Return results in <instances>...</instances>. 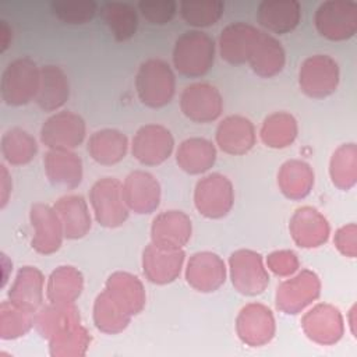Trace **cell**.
Masks as SVG:
<instances>
[{
  "label": "cell",
  "instance_id": "7bdbcfd3",
  "mask_svg": "<svg viewBox=\"0 0 357 357\" xmlns=\"http://www.w3.org/2000/svg\"><path fill=\"white\" fill-rule=\"evenodd\" d=\"M137 7L148 22L165 25L176 15L178 3L174 0H141Z\"/></svg>",
  "mask_w": 357,
  "mask_h": 357
},
{
  "label": "cell",
  "instance_id": "3957f363",
  "mask_svg": "<svg viewBox=\"0 0 357 357\" xmlns=\"http://www.w3.org/2000/svg\"><path fill=\"white\" fill-rule=\"evenodd\" d=\"M40 81V67L29 59L20 57L7 64L0 79V95L10 106H22L35 100Z\"/></svg>",
  "mask_w": 357,
  "mask_h": 357
},
{
  "label": "cell",
  "instance_id": "44dd1931",
  "mask_svg": "<svg viewBox=\"0 0 357 357\" xmlns=\"http://www.w3.org/2000/svg\"><path fill=\"white\" fill-rule=\"evenodd\" d=\"M294 243L301 248H315L326 243L331 227L326 218L312 206L296 209L289 222Z\"/></svg>",
  "mask_w": 357,
  "mask_h": 357
},
{
  "label": "cell",
  "instance_id": "603a6c76",
  "mask_svg": "<svg viewBox=\"0 0 357 357\" xmlns=\"http://www.w3.org/2000/svg\"><path fill=\"white\" fill-rule=\"evenodd\" d=\"M112 300L131 318L139 314L146 303V294L142 282L130 272H113L103 289Z\"/></svg>",
  "mask_w": 357,
  "mask_h": 357
},
{
  "label": "cell",
  "instance_id": "c3c4849f",
  "mask_svg": "<svg viewBox=\"0 0 357 357\" xmlns=\"http://www.w3.org/2000/svg\"><path fill=\"white\" fill-rule=\"evenodd\" d=\"M356 314V305H353L351 308H350V311H349V317H350V319H349V324H350V328H351V333H353V336H356V331H354V318H353V315Z\"/></svg>",
  "mask_w": 357,
  "mask_h": 357
},
{
  "label": "cell",
  "instance_id": "e0dca14e",
  "mask_svg": "<svg viewBox=\"0 0 357 357\" xmlns=\"http://www.w3.org/2000/svg\"><path fill=\"white\" fill-rule=\"evenodd\" d=\"M259 32L258 28L243 21L226 25L219 35L220 57L233 66L247 63L257 45Z\"/></svg>",
  "mask_w": 357,
  "mask_h": 357
},
{
  "label": "cell",
  "instance_id": "7402d4cb",
  "mask_svg": "<svg viewBox=\"0 0 357 357\" xmlns=\"http://www.w3.org/2000/svg\"><path fill=\"white\" fill-rule=\"evenodd\" d=\"M215 138L223 152L229 155H244L255 145V127L250 119L231 114L219 123Z\"/></svg>",
  "mask_w": 357,
  "mask_h": 357
},
{
  "label": "cell",
  "instance_id": "ab89813d",
  "mask_svg": "<svg viewBox=\"0 0 357 357\" xmlns=\"http://www.w3.org/2000/svg\"><path fill=\"white\" fill-rule=\"evenodd\" d=\"M35 326V314L6 300L0 305V337L10 340L24 336Z\"/></svg>",
  "mask_w": 357,
  "mask_h": 357
},
{
  "label": "cell",
  "instance_id": "9a60e30c",
  "mask_svg": "<svg viewBox=\"0 0 357 357\" xmlns=\"http://www.w3.org/2000/svg\"><path fill=\"white\" fill-rule=\"evenodd\" d=\"M305 336L322 346L337 343L344 333V324L340 311L328 303H319L307 311L301 319Z\"/></svg>",
  "mask_w": 357,
  "mask_h": 357
},
{
  "label": "cell",
  "instance_id": "ac0fdd59",
  "mask_svg": "<svg viewBox=\"0 0 357 357\" xmlns=\"http://www.w3.org/2000/svg\"><path fill=\"white\" fill-rule=\"evenodd\" d=\"M185 280L197 291H215L226 280L225 261L215 252L198 251L187 262Z\"/></svg>",
  "mask_w": 357,
  "mask_h": 357
},
{
  "label": "cell",
  "instance_id": "836d02e7",
  "mask_svg": "<svg viewBox=\"0 0 357 357\" xmlns=\"http://www.w3.org/2000/svg\"><path fill=\"white\" fill-rule=\"evenodd\" d=\"M100 15L116 40L131 39L138 28V15L132 4L126 1H109L100 8Z\"/></svg>",
  "mask_w": 357,
  "mask_h": 357
},
{
  "label": "cell",
  "instance_id": "4316f807",
  "mask_svg": "<svg viewBox=\"0 0 357 357\" xmlns=\"http://www.w3.org/2000/svg\"><path fill=\"white\" fill-rule=\"evenodd\" d=\"M70 98V82L66 73L54 64L40 67L39 89L35 98L43 112H54L66 105Z\"/></svg>",
  "mask_w": 357,
  "mask_h": 357
},
{
  "label": "cell",
  "instance_id": "30bf717a",
  "mask_svg": "<svg viewBox=\"0 0 357 357\" xmlns=\"http://www.w3.org/2000/svg\"><path fill=\"white\" fill-rule=\"evenodd\" d=\"M321 280L310 269H303L297 275L284 279L276 287L275 301L278 310L284 314H298L319 297Z\"/></svg>",
  "mask_w": 357,
  "mask_h": 357
},
{
  "label": "cell",
  "instance_id": "4dcf8cb0",
  "mask_svg": "<svg viewBox=\"0 0 357 357\" xmlns=\"http://www.w3.org/2000/svg\"><path fill=\"white\" fill-rule=\"evenodd\" d=\"M248 63L258 77L271 78L283 70L286 53L282 43L275 36L261 31Z\"/></svg>",
  "mask_w": 357,
  "mask_h": 357
},
{
  "label": "cell",
  "instance_id": "8992f818",
  "mask_svg": "<svg viewBox=\"0 0 357 357\" xmlns=\"http://www.w3.org/2000/svg\"><path fill=\"white\" fill-rule=\"evenodd\" d=\"M340 70L337 61L328 54L307 57L298 70V86L310 98L331 96L339 85Z\"/></svg>",
  "mask_w": 357,
  "mask_h": 357
},
{
  "label": "cell",
  "instance_id": "9c48e42d",
  "mask_svg": "<svg viewBox=\"0 0 357 357\" xmlns=\"http://www.w3.org/2000/svg\"><path fill=\"white\" fill-rule=\"evenodd\" d=\"M86 134L85 120L71 110L49 116L40 127V142L49 149L71 151L82 144Z\"/></svg>",
  "mask_w": 357,
  "mask_h": 357
},
{
  "label": "cell",
  "instance_id": "d6a6232c",
  "mask_svg": "<svg viewBox=\"0 0 357 357\" xmlns=\"http://www.w3.org/2000/svg\"><path fill=\"white\" fill-rule=\"evenodd\" d=\"M278 185L284 197L294 201L303 199L312 190L314 172L304 160H287L278 172Z\"/></svg>",
  "mask_w": 357,
  "mask_h": 357
},
{
  "label": "cell",
  "instance_id": "ffe728a7",
  "mask_svg": "<svg viewBox=\"0 0 357 357\" xmlns=\"http://www.w3.org/2000/svg\"><path fill=\"white\" fill-rule=\"evenodd\" d=\"M185 254L181 250L162 248L149 243L142 251V272L155 284L174 282L183 268Z\"/></svg>",
  "mask_w": 357,
  "mask_h": 357
},
{
  "label": "cell",
  "instance_id": "f35d334b",
  "mask_svg": "<svg viewBox=\"0 0 357 357\" xmlns=\"http://www.w3.org/2000/svg\"><path fill=\"white\" fill-rule=\"evenodd\" d=\"M180 14L185 24L194 28L215 25L225 13L222 0H183L178 3Z\"/></svg>",
  "mask_w": 357,
  "mask_h": 357
},
{
  "label": "cell",
  "instance_id": "5bb4252c",
  "mask_svg": "<svg viewBox=\"0 0 357 357\" xmlns=\"http://www.w3.org/2000/svg\"><path fill=\"white\" fill-rule=\"evenodd\" d=\"M236 332L240 340L251 347L269 343L276 332L272 311L261 303L244 305L236 318Z\"/></svg>",
  "mask_w": 357,
  "mask_h": 357
},
{
  "label": "cell",
  "instance_id": "7dc6e473",
  "mask_svg": "<svg viewBox=\"0 0 357 357\" xmlns=\"http://www.w3.org/2000/svg\"><path fill=\"white\" fill-rule=\"evenodd\" d=\"M13 40V28L6 20H0V53H4Z\"/></svg>",
  "mask_w": 357,
  "mask_h": 357
},
{
  "label": "cell",
  "instance_id": "83f0119b",
  "mask_svg": "<svg viewBox=\"0 0 357 357\" xmlns=\"http://www.w3.org/2000/svg\"><path fill=\"white\" fill-rule=\"evenodd\" d=\"M53 206L63 223L66 238L78 240L88 234L92 226V219L88 204L82 195H63Z\"/></svg>",
  "mask_w": 357,
  "mask_h": 357
},
{
  "label": "cell",
  "instance_id": "cb8c5ba5",
  "mask_svg": "<svg viewBox=\"0 0 357 357\" xmlns=\"http://www.w3.org/2000/svg\"><path fill=\"white\" fill-rule=\"evenodd\" d=\"M257 20L268 32H291L301 20V4L297 0H262L257 8Z\"/></svg>",
  "mask_w": 357,
  "mask_h": 357
},
{
  "label": "cell",
  "instance_id": "e575fe53",
  "mask_svg": "<svg viewBox=\"0 0 357 357\" xmlns=\"http://www.w3.org/2000/svg\"><path fill=\"white\" fill-rule=\"evenodd\" d=\"M297 120L287 112H275L265 117L261 127V139L269 148H286L297 138Z\"/></svg>",
  "mask_w": 357,
  "mask_h": 357
},
{
  "label": "cell",
  "instance_id": "2e32d148",
  "mask_svg": "<svg viewBox=\"0 0 357 357\" xmlns=\"http://www.w3.org/2000/svg\"><path fill=\"white\" fill-rule=\"evenodd\" d=\"M123 185V197L130 211L145 215L152 213L160 204V184L153 174L145 170H134L127 174Z\"/></svg>",
  "mask_w": 357,
  "mask_h": 357
},
{
  "label": "cell",
  "instance_id": "60d3db41",
  "mask_svg": "<svg viewBox=\"0 0 357 357\" xmlns=\"http://www.w3.org/2000/svg\"><path fill=\"white\" fill-rule=\"evenodd\" d=\"M52 13L64 24L81 25L89 22L98 10V3L93 0H73V1H52Z\"/></svg>",
  "mask_w": 357,
  "mask_h": 357
},
{
  "label": "cell",
  "instance_id": "8d00e7d4",
  "mask_svg": "<svg viewBox=\"0 0 357 357\" xmlns=\"http://www.w3.org/2000/svg\"><path fill=\"white\" fill-rule=\"evenodd\" d=\"M0 149L3 158L10 165L21 166L29 163L35 158L38 145L28 131L14 127L3 134Z\"/></svg>",
  "mask_w": 357,
  "mask_h": 357
},
{
  "label": "cell",
  "instance_id": "ba28073f",
  "mask_svg": "<svg viewBox=\"0 0 357 357\" xmlns=\"http://www.w3.org/2000/svg\"><path fill=\"white\" fill-rule=\"evenodd\" d=\"M230 279L234 289L244 296H258L269 284V273L259 252L237 250L229 257Z\"/></svg>",
  "mask_w": 357,
  "mask_h": 357
},
{
  "label": "cell",
  "instance_id": "f1b7e54d",
  "mask_svg": "<svg viewBox=\"0 0 357 357\" xmlns=\"http://www.w3.org/2000/svg\"><path fill=\"white\" fill-rule=\"evenodd\" d=\"M84 289L82 273L71 265L57 266L47 278L46 298L52 304H74Z\"/></svg>",
  "mask_w": 357,
  "mask_h": 357
},
{
  "label": "cell",
  "instance_id": "d590c367",
  "mask_svg": "<svg viewBox=\"0 0 357 357\" xmlns=\"http://www.w3.org/2000/svg\"><path fill=\"white\" fill-rule=\"evenodd\" d=\"M329 176L337 188L347 191L357 181V146L354 142L342 144L331 156Z\"/></svg>",
  "mask_w": 357,
  "mask_h": 357
},
{
  "label": "cell",
  "instance_id": "f6af8a7d",
  "mask_svg": "<svg viewBox=\"0 0 357 357\" xmlns=\"http://www.w3.org/2000/svg\"><path fill=\"white\" fill-rule=\"evenodd\" d=\"M356 234H357L356 223L344 225L336 230L333 243H335V247L339 250V252L343 254L344 257L356 258V255H357Z\"/></svg>",
  "mask_w": 357,
  "mask_h": 357
},
{
  "label": "cell",
  "instance_id": "277c9868",
  "mask_svg": "<svg viewBox=\"0 0 357 357\" xmlns=\"http://www.w3.org/2000/svg\"><path fill=\"white\" fill-rule=\"evenodd\" d=\"M89 204L95 220L103 227L114 229L128 219L130 209L123 197V185L116 177L96 180L89 190Z\"/></svg>",
  "mask_w": 357,
  "mask_h": 357
},
{
  "label": "cell",
  "instance_id": "7a4b0ae2",
  "mask_svg": "<svg viewBox=\"0 0 357 357\" xmlns=\"http://www.w3.org/2000/svg\"><path fill=\"white\" fill-rule=\"evenodd\" d=\"M135 89L139 100L152 109L169 105L176 93V77L162 59H148L138 67Z\"/></svg>",
  "mask_w": 357,
  "mask_h": 357
},
{
  "label": "cell",
  "instance_id": "b9f144b4",
  "mask_svg": "<svg viewBox=\"0 0 357 357\" xmlns=\"http://www.w3.org/2000/svg\"><path fill=\"white\" fill-rule=\"evenodd\" d=\"M91 343V336L88 331L78 325L66 335L57 337L56 340L49 342L50 356L54 357H71V356H84Z\"/></svg>",
  "mask_w": 357,
  "mask_h": 357
},
{
  "label": "cell",
  "instance_id": "7c38bea8",
  "mask_svg": "<svg viewBox=\"0 0 357 357\" xmlns=\"http://www.w3.org/2000/svg\"><path fill=\"white\" fill-rule=\"evenodd\" d=\"M183 114L194 123H211L223 112V98L215 85L194 82L184 88L180 96Z\"/></svg>",
  "mask_w": 357,
  "mask_h": 357
},
{
  "label": "cell",
  "instance_id": "f546056e",
  "mask_svg": "<svg viewBox=\"0 0 357 357\" xmlns=\"http://www.w3.org/2000/svg\"><path fill=\"white\" fill-rule=\"evenodd\" d=\"M86 149L96 163L112 166L126 158L128 139L124 132L116 128H102L92 132L88 139Z\"/></svg>",
  "mask_w": 357,
  "mask_h": 357
},
{
  "label": "cell",
  "instance_id": "484cf974",
  "mask_svg": "<svg viewBox=\"0 0 357 357\" xmlns=\"http://www.w3.org/2000/svg\"><path fill=\"white\" fill-rule=\"evenodd\" d=\"M43 273L36 266H22L18 269L14 283L8 290V300L33 314L43 305Z\"/></svg>",
  "mask_w": 357,
  "mask_h": 357
},
{
  "label": "cell",
  "instance_id": "d4e9b609",
  "mask_svg": "<svg viewBox=\"0 0 357 357\" xmlns=\"http://www.w3.org/2000/svg\"><path fill=\"white\" fill-rule=\"evenodd\" d=\"M43 166L47 180L53 185L74 190L82 181V160L73 151L49 149L45 153Z\"/></svg>",
  "mask_w": 357,
  "mask_h": 357
},
{
  "label": "cell",
  "instance_id": "6da1fadb",
  "mask_svg": "<svg viewBox=\"0 0 357 357\" xmlns=\"http://www.w3.org/2000/svg\"><path fill=\"white\" fill-rule=\"evenodd\" d=\"M173 66L184 77L198 78L205 75L215 61V40L206 32L190 29L174 42Z\"/></svg>",
  "mask_w": 357,
  "mask_h": 357
},
{
  "label": "cell",
  "instance_id": "8fae6325",
  "mask_svg": "<svg viewBox=\"0 0 357 357\" xmlns=\"http://www.w3.org/2000/svg\"><path fill=\"white\" fill-rule=\"evenodd\" d=\"M174 149V138L162 124H145L137 130L131 142L132 156L145 166L162 165Z\"/></svg>",
  "mask_w": 357,
  "mask_h": 357
},
{
  "label": "cell",
  "instance_id": "5b68a950",
  "mask_svg": "<svg viewBox=\"0 0 357 357\" xmlns=\"http://www.w3.org/2000/svg\"><path fill=\"white\" fill-rule=\"evenodd\" d=\"M315 28L329 40H347L357 32V3L351 0H326L314 15Z\"/></svg>",
  "mask_w": 357,
  "mask_h": 357
},
{
  "label": "cell",
  "instance_id": "ee69618b",
  "mask_svg": "<svg viewBox=\"0 0 357 357\" xmlns=\"http://www.w3.org/2000/svg\"><path fill=\"white\" fill-rule=\"evenodd\" d=\"M266 268L280 278H287L298 271L300 261L294 251L279 250L266 257Z\"/></svg>",
  "mask_w": 357,
  "mask_h": 357
},
{
  "label": "cell",
  "instance_id": "1f68e13d",
  "mask_svg": "<svg viewBox=\"0 0 357 357\" xmlns=\"http://www.w3.org/2000/svg\"><path fill=\"white\" fill-rule=\"evenodd\" d=\"M176 162L188 174H202L215 165L216 148L206 138H187L176 151Z\"/></svg>",
  "mask_w": 357,
  "mask_h": 357
},
{
  "label": "cell",
  "instance_id": "bcb514c9",
  "mask_svg": "<svg viewBox=\"0 0 357 357\" xmlns=\"http://www.w3.org/2000/svg\"><path fill=\"white\" fill-rule=\"evenodd\" d=\"M0 185H1V202H0V208L3 209L6 206V204L8 202V197H10V192H11V187H13V183H11V178H10V174L7 172V167L4 165L0 166Z\"/></svg>",
  "mask_w": 357,
  "mask_h": 357
},
{
  "label": "cell",
  "instance_id": "74e56055",
  "mask_svg": "<svg viewBox=\"0 0 357 357\" xmlns=\"http://www.w3.org/2000/svg\"><path fill=\"white\" fill-rule=\"evenodd\" d=\"M131 321V317L127 315L103 290L98 294L93 303V324L98 331L116 335L123 332Z\"/></svg>",
  "mask_w": 357,
  "mask_h": 357
},
{
  "label": "cell",
  "instance_id": "52a82bcc",
  "mask_svg": "<svg viewBox=\"0 0 357 357\" xmlns=\"http://www.w3.org/2000/svg\"><path fill=\"white\" fill-rule=\"evenodd\" d=\"M234 188L231 181L220 174L211 173L199 178L194 190V205L208 219L225 218L233 208Z\"/></svg>",
  "mask_w": 357,
  "mask_h": 357
},
{
  "label": "cell",
  "instance_id": "4fadbf2b",
  "mask_svg": "<svg viewBox=\"0 0 357 357\" xmlns=\"http://www.w3.org/2000/svg\"><path fill=\"white\" fill-rule=\"evenodd\" d=\"M29 220L33 229L32 248L43 255L56 252L63 243L64 229L54 206L36 202L29 209Z\"/></svg>",
  "mask_w": 357,
  "mask_h": 357
},
{
  "label": "cell",
  "instance_id": "d6986e66",
  "mask_svg": "<svg viewBox=\"0 0 357 357\" xmlns=\"http://www.w3.org/2000/svg\"><path fill=\"white\" fill-rule=\"evenodd\" d=\"M192 225L187 213L177 209L163 211L151 225V243L162 248L181 250L191 238Z\"/></svg>",
  "mask_w": 357,
  "mask_h": 357
}]
</instances>
